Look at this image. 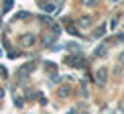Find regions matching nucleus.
<instances>
[{
    "label": "nucleus",
    "instance_id": "1",
    "mask_svg": "<svg viewBox=\"0 0 124 114\" xmlns=\"http://www.w3.org/2000/svg\"><path fill=\"white\" fill-rule=\"evenodd\" d=\"M69 63L71 65H81L84 61H81V57H69Z\"/></svg>",
    "mask_w": 124,
    "mask_h": 114
}]
</instances>
